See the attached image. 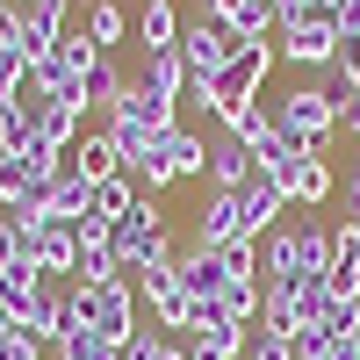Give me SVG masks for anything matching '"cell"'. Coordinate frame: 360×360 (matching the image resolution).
Instances as JSON below:
<instances>
[{"mask_svg": "<svg viewBox=\"0 0 360 360\" xmlns=\"http://www.w3.org/2000/svg\"><path fill=\"white\" fill-rule=\"evenodd\" d=\"M324 303H332V295H324V281H317V274L266 281V310H259V324H281V332H310Z\"/></svg>", "mask_w": 360, "mask_h": 360, "instance_id": "52a82bcc", "label": "cell"}, {"mask_svg": "<svg viewBox=\"0 0 360 360\" xmlns=\"http://www.w3.org/2000/svg\"><path fill=\"white\" fill-rule=\"evenodd\" d=\"M137 86H152V94H166V101H180V94H188V65H180V44H173V51H144Z\"/></svg>", "mask_w": 360, "mask_h": 360, "instance_id": "ac0fdd59", "label": "cell"}, {"mask_svg": "<svg viewBox=\"0 0 360 360\" xmlns=\"http://www.w3.org/2000/svg\"><path fill=\"white\" fill-rule=\"evenodd\" d=\"M274 115V130L288 144H303V152H324V144L339 137V86H288V94L266 108Z\"/></svg>", "mask_w": 360, "mask_h": 360, "instance_id": "3957f363", "label": "cell"}, {"mask_svg": "<svg viewBox=\"0 0 360 360\" xmlns=\"http://www.w3.org/2000/svg\"><path fill=\"white\" fill-rule=\"evenodd\" d=\"M15 15H22V0H0V37H15Z\"/></svg>", "mask_w": 360, "mask_h": 360, "instance_id": "d6a6232c", "label": "cell"}, {"mask_svg": "<svg viewBox=\"0 0 360 360\" xmlns=\"http://www.w3.org/2000/svg\"><path fill=\"white\" fill-rule=\"evenodd\" d=\"M65 166H72L79 180H94V188H101V180H115V173H123V152H115L108 123H101V130H79V144L65 152Z\"/></svg>", "mask_w": 360, "mask_h": 360, "instance_id": "4fadbf2b", "label": "cell"}, {"mask_svg": "<svg viewBox=\"0 0 360 360\" xmlns=\"http://www.w3.org/2000/svg\"><path fill=\"white\" fill-rule=\"evenodd\" d=\"M252 173H259V159H252V152H245V144H238L231 130H224V137H209V188L238 195V188H245Z\"/></svg>", "mask_w": 360, "mask_h": 360, "instance_id": "5bb4252c", "label": "cell"}, {"mask_svg": "<svg viewBox=\"0 0 360 360\" xmlns=\"http://www.w3.org/2000/svg\"><path fill=\"white\" fill-rule=\"evenodd\" d=\"M159 159L173 166V180H202V173H209V144H202V130L173 123V130L159 137Z\"/></svg>", "mask_w": 360, "mask_h": 360, "instance_id": "9a60e30c", "label": "cell"}, {"mask_svg": "<svg viewBox=\"0 0 360 360\" xmlns=\"http://www.w3.org/2000/svg\"><path fill=\"white\" fill-rule=\"evenodd\" d=\"M238 195H245V217H252V238H266L274 224H288V217H281V209H288V195H281V188H274V180H266V173H252L245 188H238Z\"/></svg>", "mask_w": 360, "mask_h": 360, "instance_id": "e0dca14e", "label": "cell"}, {"mask_svg": "<svg viewBox=\"0 0 360 360\" xmlns=\"http://www.w3.org/2000/svg\"><path fill=\"white\" fill-rule=\"evenodd\" d=\"M346 188H360V159H353V173H346Z\"/></svg>", "mask_w": 360, "mask_h": 360, "instance_id": "836d02e7", "label": "cell"}, {"mask_svg": "<svg viewBox=\"0 0 360 360\" xmlns=\"http://www.w3.org/2000/svg\"><path fill=\"white\" fill-rule=\"evenodd\" d=\"M339 130L360 137V86H339Z\"/></svg>", "mask_w": 360, "mask_h": 360, "instance_id": "1f68e13d", "label": "cell"}, {"mask_svg": "<svg viewBox=\"0 0 360 360\" xmlns=\"http://www.w3.org/2000/svg\"><path fill=\"white\" fill-rule=\"evenodd\" d=\"M58 360H123V346L101 339V332H65L58 339Z\"/></svg>", "mask_w": 360, "mask_h": 360, "instance_id": "484cf974", "label": "cell"}, {"mask_svg": "<svg viewBox=\"0 0 360 360\" xmlns=\"http://www.w3.org/2000/svg\"><path fill=\"white\" fill-rule=\"evenodd\" d=\"M72 288H79L86 324H94L101 339H115V346H130V339H137V288H130V281H101V288L72 281Z\"/></svg>", "mask_w": 360, "mask_h": 360, "instance_id": "9c48e42d", "label": "cell"}, {"mask_svg": "<svg viewBox=\"0 0 360 360\" xmlns=\"http://www.w3.org/2000/svg\"><path fill=\"white\" fill-rule=\"evenodd\" d=\"M137 37H144V51H173V44H180V15H173V0H144Z\"/></svg>", "mask_w": 360, "mask_h": 360, "instance_id": "7402d4cb", "label": "cell"}, {"mask_svg": "<svg viewBox=\"0 0 360 360\" xmlns=\"http://www.w3.org/2000/svg\"><path fill=\"white\" fill-rule=\"evenodd\" d=\"M195 245H209V252L259 245V238H252V217H245V195H224V188H209V195H202V209H195Z\"/></svg>", "mask_w": 360, "mask_h": 360, "instance_id": "8992f818", "label": "cell"}, {"mask_svg": "<svg viewBox=\"0 0 360 360\" xmlns=\"http://www.w3.org/2000/svg\"><path fill=\"white\" fill-rule=\"evenodd\" d=\"M123 281H130V288H144V303L159 310V324H166L173 339H188V332H195V295L180 288L173 259H166V266H137V274H123Z\"/></svg>", "mask_w": 360, "mask_h": 360, "instance_id": "ba28073f", "label": "cell"}, {"mask_svg": "<svg viewBox=\"0 0 360 360\" xmlns=\"http://www.w3.org/2000/svg\"><path fill=\"white\" fill-rule=\"evenodd\" d=\"M332 259H339V231H324V224H274L259 238V288L266 281H288V274H332Z\"/></svg>", "mask_w": 360, "mask_h": 360, "instance_id": "6da1fadb", "label": "cell"}, {"mask_svg": "<svg viewBox=\"0 0 360 360\" xmlns=\"http://www.w3.org/2000/svg\"><path fill=\"white\" fill-rule=\"evenodd\" d=\"M123 86H130V79H123V65L101 51V65L86 72V108H115V101H123Z\"/></svg>", "mask_w": 360, "mask_h": 360, "instance_id": "d4e9b609", "label": "cell"}, {"mask_svg": "<svg viewBox=\"0 0 360 360\" xmlns=\"http://www.w3.org/2000/svg\"><path fill=\"white\" fill-rule=\"evenodd\" d=\"M231 58H238V37H231L224 22H209V15L180 22V65H188V86H209Z\"/></svg>", "mask_w": 360, "mask_h": 360, "instance_id": "5b68a950", "label": "cell"}, {"mask_svg": "<svg viewBox=\"0 0 360 360\" xmlns=\"http://www.w3.org/2000/svg\"><path fill=\"white\" fill-rule=\"evenodd\" d=\"M137 195H144V188H137L130 173H115V180H101V188H94V217H101V224H115V217H130V209H137Z\"/></svg>", "mask_w": 360, "mask_h": 360, "instance_id": "cb8c5ba5", "label": "cell"}, {"mask_svg": "<svg viewBox=\"0 0 360 360\" xmlns=\"http://www.w3.org/2000/svg\"><path fill=\"white\" fill-rule=\"evenodd\" d=\"M353 245H360V238H353Z\"/></svg>", "mask_w": 360, "mask_h": 360, "instance_id": "d590c367", "label": "cell"}, {"mask_svg": "<svg viewBox=\"0 0 360 360\" xmlns=\"http://www.w3.org/2000/svg\"><path fill=\"white\" fill-rule=\"evenodd\" d=\"M274 51L295 58V65H332V58H339V29L332 22H324V29H295V37H281Z\"/></svg>", "mask_w": 360, "mask_h": 360, "instance_id": "d6986e66", "label": "cell"}, {"mask_svg": "<svg viewBox=\"0 0 360 360\" xmlns=\"http://www.w3.org/2000/svg\"><path fill=\"white\" fill-rule=\"evenodd\" d=\"M108 252H115V266H123V274L180 259V252H173V238H166V209H159V195H137L130 217H115V224H108Z\"/></svg>", "mask_w": 360, "mask_h": 360, "instance_id": "7a4b0ae2", "label": "cell"}, {"mask_svg": "<svg viewBox=\"0 0 360 360\" xmlns=\"http://www.w3.org/2000/svg\"><path fill=\"white\" fill-rule=\"evenodd\" d=\"M29 79V58H22V44L15 37H0V101H15V86Z\"/></svg>", "mask_w": 360, "mask_h": 360, "instance_id": "83f0119b", "label": "cell"}, {"mask_svg": "<svg viewBox=\"0 0 360 360\" xmlns=\"http://www.w3.org/2000/svg\"><path fill=\"white\" fill-rule=\"evenodd\" d=\"M295 360H360L353 339H332V346H317V339H295Z\"/></svg>", "mask_w": 360, "mask_h": 360, "instance_id": "f546056e", "label": "cell"}, {"mask_svg": "<svg viewBox=\"0 0 360 360\" xmlns=\"http://www.w3.org/2000/svg\"><path fill=\"white\" fill-rule=\"evenodd\" d=\"M202 15H209V22H224L238 44H266V37L281 29L274 0H202Z\"/></svg>", "mask_w": 360, "mask_h": 360, "instance_id": "7c38bea8", "label": "cell"}, {"mask_svg": "<svg viewBox=\"0 0 360 360\" xmlns=\"http://www.w3.org/2000/svg\"><path fill=\"white\" fill-rule=\"evenodd\" d=\"M65 15H72V0H22V15H15V44L29 65H44V58L58 51V37H65Z\"/></svg>", "mask_w": 360, "mask_h": 360, "instance_id": "8fae6325", "label": "cell"}, {"mask_svg": "<svg viewBox=\"0 0 360 360\" xmlns=\"http://www.w3.org/2000/svg\"><path fill=\"white\" fill-rule=\"evenodd\" d=\"M51 65H58V72H72V79H86V72L101 65V44L86 37V29H65V37H58V51H51Z\"/></svg>", "mask_w": 360, "mask_h": 360, "instance_id": "ffe728a7", "label": "cell"}, {"mask_svg": "<svg viewBox=\"0 0 360 360\" xmlns=\"http://www.w3.org/2000/svg\"><path fill=\"white\" fill-rule=\"evenodd\" d=\"M332 188H339L332 159H324V152H303V166H295V180H288V202H310V209H324V202H332Z\"/></svg>", "mask_w": 360, "mask_h": 360, "instance_id": "2e32d148", "label": "cell"}, {"mask_svg": "<svg viewBox=\"0 0 360 360\" xmlns=\"http://www.w3.org/2000/svg\"><path fill=\"white\" fill-rule=\"evenodd\" d=\"M274 44H238V58L209 79V86H188V94L209 108V115H231V108H245V101H259V86H266V72H274Z\"/></svg>", "mask_w": 360, "mask_h": 360, "instance_id": "277c9868", "label": "cell"}, {"mask_svg": "<svg viewBox=\"0 0 360 360\" xmlns=\"http://www.w3.org/2000/svg\"><path fill=\"white\" fill-rule=\"evenodd\" d=\"M332 72H339V86H360V29H346V37H339Z\"/></svg>", "mask_w": 360, "mask_h": 360, "instance_id": "f1b7e54d", "label": "cell"}, {"mask_svg": "<svg viewBox=\"0 0 360 360\" xmlns=\"http://www.w3.org/2000/svg\"><path fill=\"white\" fill-rule=\"evenodd\" d=\"M252 360H295V332H281V324H252Z\"/></svg>", "mask_w": 360, "mask_h": 360, "instance_id": "4316f807", "label": "cell"}, {"mask_svg": "<svg viewBox=\"0 0 360 360\" xmlns=\"http://www.w3.org/2000/svg\"><path fill=\"white\" fill-rule=\"evenodd\" d=\"M353 339H360V332H353Z\"/></svg>", "mask_w": 360, "mask_h": 360, "instance_id": "8d00e7d4", "label": "cell"}, {"mask_svg": "<svg viewBox=\"0 0 360 360\" xmlns=\"http://www.w3.org/2000/svg\"><path fill=\"white\" fill-rule=\"evenodd\" d=\"M37 188H44V180L29 173V159H22V152H0V217H8V209H22Z\"/></svg>", "mask_w": 360, "mask_h": 360, "instance_id": "44dd1931", "label": "cell"}, {"mask_svg": "<svg viewBox=\"0 0 360 360\" xmlns=\"http://www.w3.org/2000/svg\"><path fill=\"white\" fill-rule=\"evenodd\" d=\"M8 266H29V252H22V231H15V217H0V274Z\"/></svg>", "mask_w": 360, "mask_h": 360, "instance_id": "4dcf8cb0", "label": "cell"}, {"mask_svg": "<svg viewBox=\"0 0 360 360\" xmlns=\"http://www.w3.org/2000/svg\"><path fill=\"white\" fill-rule=\"evenodd\" d=\"M79 29H86V37H94L101 51H115V44L130 37V15L115 8V0H86V22H79Z\"/></svg>", "mask_w": 360, "mask_h": 360, "instance_id": "603a6c76", "label": "cell"}, {"mask_svg": "<svg viewBox=\"0 0 360 360\" xmlns=\"http://www.w3.org/2000/svg\"><path fill=\"white\" fill-rule=\"evenodd\" d=\"M22 231V252H29V266L51 281V274H72L79 266V231L72 224H58V217H37V224H15Z\"/></svg>", "mask_w": 360, "mask_h": 360, "instance_id": "30bf717a", "label": "cell"}, {"mask_svg": "<svg viewBox=\"0 0 360 360\" xmlns=\"http://www.w3.org/2000/svg\"><path fill=\"white\" fill-rule=\"evenodd\" d=\"M274 15H281V8H274Z\"/></svg>", "mask_w": 360, "mask_h": 360, "instance_id": "74e56055", "label": "cell"}, {"mask_svg": "<svg viewBox=\"0 0 360 360\" xmlns=\"http://www.w3.org/2000/svg\"><path fill=\"white\" fill-rule=\"evenodd\" d=\"M274 8H295V0H274Z\"/></svg>", "mask_w": 360, "mask_h": 360, "instance_id": "e575fe53", "label": "cell"}]
</instances>
